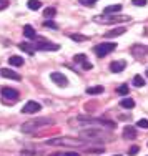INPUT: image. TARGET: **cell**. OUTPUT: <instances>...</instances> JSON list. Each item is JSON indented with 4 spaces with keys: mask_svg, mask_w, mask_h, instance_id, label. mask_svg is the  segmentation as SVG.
Here are the masks:
<instances>
[{
    "mask_svg": "<svg viewBox=\"0 0 148 156\" xmlns=\"http://www.w3.org/2000/svg\"><path fill=\"white\" fill-rule=\"evenodd\" d=\"M40 40V38H38ZM33 48H37V50H45V51H57L60 50V45H57V43H50V42H43V40H40V43H37V45H33Z\"/></svg>",
    "mask_w": 148,
    "mask_h": 156,
    "instance_id": "8",
    "label": "cell"
},
{
    "mask_svg": "<svg viewBox=\"0 0 148 156\" xmlns=\"http://www.w3.org/2000/svg\"><path fill=\"white\" fill-rule=\"evenodd\" d=\"M138 151H140V148H138V146H132L130 150L127 151V153L130 154V156H135V154H138Z\"/></svg>",
    "mask_w": 148,
    "mask_h": 156,
    "instance_id": "28",
    "label": "cell"
},
{
    "mask_svg": "<svg viewBox=\"0 0 148 156\" xmlns=\"http://www.w3.org/2000/svg\"><path fill=\"white\" fill-rule=\"evenodd\" d=\"M120 10H121V5L120 3H115V5L105 7V9H103V13H105V15H110V13H118Z\"/></svg>",
    "mask_w": 148,
    "mask_h": 156,
    "instance_id": "14",
    "label": "cell"
},
{
    "mask_svg": "<svg viewBox=\"0 0 148 156\" xmlns=\"http://www.w3.org/2000/svg\"><path fill=\"white\" fill-rule=\"evenodd\" d=\"M133 85H135V87H143V85H145V80H143V76L142 75H135L133 76Z\"/></svg>",
    "mask_w": 148,
    "mask_h": 156,
    "instance_id": "23",
    "label": "cell"
},
{
    "mask_svg": "<svg viewBox=\"0 0 148 156\" xmlns=\"http://www.w3.org/2000/svg\"><path fill=\"white\" fill-rule=\"evenodd\" d=\"M23 35L27 37V38H30V40L37 38V33H35V30H33L32 25H25V27H23Z\"/></svg>",
    "mask_w": 148,
    "mask_h": 156,
    "instance_id": "15",
    "label": "cell"
},
{
    "mask_svg": "<svg viewBox=\"0 0 148 156\" xmlns=\"http://www.w3.org/2000/svg\"><path fill=\"white\" fill-rule=\"evenodd\" d=\"M49 125H53V120H50V118H35V120H30L22 125V131L30 133L35 131L37 128H40V126H49Z\"/></svg>",
    "mask_w": 148,
    "mask_h": 156,
    "instance_id": "2",
    "label": "cell"
},
{
    "mask_svg": "<svg viewBox=\"0 0 148 156\" xmlns=\"http://www.w3.org/2000/svg\"><path fill=\"white\" fill-rule=\"evenodd\" d=\"M115 48H117L115 42H103V43H100V45L95 47V53H97V57L103 58V57H106L108 53H112Z\"/></svg>",
    "mask_w": 148,
    "mask_h": 156,
    "instance_id": "5",
    "label": "cell"
},
{
    "mask_svg": "<svg viewBox=\"0 0 148 156\" xmlns=\"http://www.w3.org/2000/svg\"><path fill=\"white\" fill-rule=\"evenodd\" d=\"M50 80L53 81V83L60 85V87H67V85H68V80H67V76L63 75V73H60V72H53V73L50 75Z\"/></svg>",
    "mask_w": 148,
    "mask_h": 156,
    "instance_id": "10",
    "label": "cell"
},
{
    "mask_svg": "<svg viewBox=\"0 0 148 156\" xmlns=\"http://www.w3.org/2000/svg\"><path fill=\"white\" fill-rule=\"evenodd\" d=\"M27 7H28L30 10H38L40 7H42V2H40V0H28Z\"/></svg>",
    "mask_w": 148,
    "mask_h": 156,
    "instance_id": "22",
    "label": "cell"
},
{
    "mask_svg": "<svg viewBox=\"0 0 148 156\" xmlns=\"http://www.w3.org/2000/svg\"><path fill=\"white\" fill-rule=\"evenodd\" d=\"M136 125H138V128H145V129H148V120H140Z\"/></svg>",
    "mask_w": 148,
    "mask_h": 156,
    "instance_id": "29",
    "label": "cell"
},
{
    "mask_svg": "<svg viewBox=\"0 0 148 156\" xmlns=\"http://www.w3.org/2000/svg\"><path fill=\"white\" fill-rule=\"evenodd\" d=\"M125 66H127V63H125L123 60H120V62H112V63H110V70H112L113 73H120V72H123Z\"/></svg>",
    "mask_w": 148,
    "mask_h": 156,
    "instance_id": "12",
    "label": "cell"
},
{
    "mask_svg": "<svg viewBox=\"0 0 148 156\" xmlns=\"http://www.w3.org/2000/svg\"><path fill=\"white\" fill-rule=\"evenodd\" d=\"M132 3H133V5H136V7H145L148 3V0H132Z\"/></svg>",
    "mask_w": 148,
    "mask_h": 156,
    "instance_id": "26",
    "label": "cell"
},
{
    "mask_svg": "<svg viewBox=\"0 0 148 156\" xmlns=\"http://www.w3.org/2000/svg\"><path fill=\"white\" fill-rule=\"evenodd\" d=\"M55 13H57V10H55L53 7H49V9L43 10V15H45V17H53Z\"/></svg>",
    "mask_w": 148,
    "mask_h": 156,
    "instance_id": "25",
    "label": "cell"
},
{
    "mask_svg": "<svg viewBox=\"0 0 148 156\" xmlns=\"http://www.w3.org/2000/svg\"><path fill=\"white\" fill-rule=\"evenodd\" d=\"M123 136H125V138H128V140H133V138L136 136L135 128H132V126H127V128L123 129Z\"/></svg>",
    "mask_w": 148,
    "mask_h": 156,
    "instance_id": "19",
    "label": "cell"
},
{
    "mask_svg": "<svg viewBox=\"0 0 148 156\" xmlns=\"http://www.w3.org/2000/svg\"><path fill=\"white\" fill-rule=\"evenodd\" d=\"M0 75H2L3 78H10V80H15V81L20 80V75L15 73V72H12L10 68H0Z\"/></svg>",
    "mask_w": 148,
    "mask_h": 156,
    "instance_id": "11",
    "label": "cell"
},
{
    "mask_svg": "<svg viewBox=\"0 0 148 156\" xmlns=\"http://www.w3.org/2000/svg\"><path fill=\"white\" fill-rule=\"evenodd\" d=\"M0 2H2V3H3V7H5V3H7V0H0Z\"/></svg>",
    "mask_w": 148,
    "mask_h": 156,
    "instance_id": "35",
    "label": "cell"
},
{
    "mask_svg": "<svg viewBox=\"0 0 148 156\" xmlns=\"http://www.w3.org/2000/svg\"><path fill=\"white\" fill-rule=\"evenodd\" d=\"M80 136L85 140H93V141H103L105 138L112 140V136L106 135L105 131H100V129H83V131H80Z\"/></svg>",
    "mask_w": 148,
    "mask_h": 156,
    "instance_id": "3",
    "label": "cell"
},
{
    "mask_svg": "<svg viewBox=\"0 0 148 156\" xmlns=\"http://www.w3.org/2000/svg\"><path fill=\"white\" fill-rule=\"evenodd\" d=\"M45 143L50 144V146H70V148H77V146H83L85 141L83 140H77V138H68V136H60V138L47 140Z\"/></svg>",
    "mask_w": 148,
    "mask_h": 156,
    "instance_id": "1",
    "label": "cell"
},
{
    "mask_svg": "<svg viewBox=\"0 0 148 156\" xmlns=\"http://www.w3.org/2000/svg\"><path fill=\"white\" fill-rule=\"evenodd\" d=\"M9 63L12 66H20V65H23V58L18 57V55H13V57L9 58Z\"/></svg>",
    "mask_w": 148,
    "mask_h": 156,
    "instance_id": "18",
    "label": "cell"
},
{
    "mask_svg": "<svg viewBox=\"0 0 148 156\" xmlns=\"http://www.w3.org/2000/svg\"><path fill=\"white\" fill-rule=\"evenodd\" d=\"M62 156H80V154L77 153V151H68V153H63Z\"/></svg>",
    "mask_w": 148,
    "mask_h": 156,
    "instance_id": "34",
    "label": "cell"
},
{
    "mask_svg": "<svg viewBox=\"0 0 148 156\" xmlns=\"http://www.w3.org/2000/svg\"><path fill=\"white\" fill-rule=\"evenodd\" d=\"M92 66H93V65H92L90 62H87V60L83 62V68H85V70H92Z\"/></svg>",
    "mask_w": 148,
    "mask_h": 156,
    "instance_id": "33",
    "label": "cell"
},
{
    "mask_svg": "<svg viewBox=\"0 0 148 156\" xmlns=\"http://www.w3.org/2000/svg\"><path fill=\"white\" fill-rule=\"evenodd\" d=\"M77 63H83L85 62V55L83 53H80V55H75V58H73Z\"/></svg>",
    "mask_w": 148,
    "mask_h": 156,
    "instance_id": "31",
    "label": "cell"
},
{
    "mask_svg": "<svg viewBox=\"0 0 148 156\" xmlns=\"http://www.w3.org/2000/svg\"><path fill=\"white\" fill-rule=\"evenodd\" d=\"M0 95H2V98L5 103H15L18 100V91L13 90V88H2Z\"/></svg>",
    "mask_w": 148,
    "mask_h": 156,
    "instance_id": "6",
    "label": "cell"
},
{
    "mask_svg": "<svg viewBox=\"0 0 148 156\" xmlns=\"http://www.w3.org/2000/svg\"><path fill=\"white\" fill-rule=\"evenodd\" d=\"M18 48H20L22 51H25V53H28V55H33V51H35V48H33L30 43H27V42L20 43V45H18Z\"/></svg>",
    "mask_w": 148,
    "mask_h": 156,
    "instance_id": "17",
    "label": "cell"
},
{
    "mask_svg": "<svg viewBox=\"0 0 148 156\" xmlns=\"http://www.w3.org/2000/svg\"><path fill=\"white\" fill-rule=\"evenodd\" d=\"M70 38L75 40V42H83V40H87V37L85 35H70Z\"/></svg>",
    "mask_w": 148,
    "mask_h": 156,
    "instance_id": "27",
    "label": "cell"
},
{
    "mask_svg": "<svg viewBox=\"0 0 148 156\" xmlns=\"http://www.w3.org/2000/svg\"><path fill=\"white\" fill-rule=\"evenodd\" d=\"M128 91H130L128 85H121V87H118L117 93H118V95H121V96H127V95H128Z\"/></svg>",
    "mask_w": 148,
    "mask_h": 156,
    "instance_id": "24",
    "label": "cell"
},
{
    "mask_svg": "<svg viewBox=\"0 0 148 156\" xmlns=\"http://www.w3.org/2000/svg\"><path fill=\"white\" fill-rule=\"evenodd\" d=\"M43 25H45V27H50V28H57V23H53L52 20H47V22H43Z\"/></svg>",
    "mask_w": 148,
    "mask_h": 156,
    "instance_id": "32",
    "label": "cell"
},
{
    "mask_svg": "<svg viewBox=\"0 0 148 156\" xmlns=\"http://www.w3.org/2000/svg\"><path fill=\"white\" fill-rule=\"evenodd\" d=\"M80 3H83V5H87V7H93V3L97 2V0H78Z\"/></svg>",
    "mask_w": 148,
    "mask_h": 156,
    "instance_id": "30",
    "label": "cell"
},
{
    "mask_svg": "<svg viewBox=\"0 0 148 156\" xmlns=\"http://www.w3.org/2000/svg\"><path fill=\"white\" fill-rule=\"evenodd\" d=\"M132 53L135 55L136 58H140V57H143V55L146 53V48H145V47L142 48V47H140V45H135V47L132 48Z\"/></svg>",
    "mask_w": 148,
    "mask_h": 156,
    "instance_id": "16",
    "label": "cell"
},
{
    "mask_svg": "<svg viewBox=\"0 0 148 156\" xmlns=\"http://www.w3.org/2000/svg\"><path fill=\"white\" fill-rule=\"evenodd\" d=\"M87 93L88 95H100V93H103V87L102 85H98V87H88Z\"/></svg>",
    "mask_w": 148,
    "mask_h": 156,
    "instance_id": "21",
    "label": "cell"
},
{
    "mask_svg": "<svg viewBox=\"0 0 148 156\" xmlns=\"http://www.w3.org/2000/svg\"><path fill=\"white\" fill-rule=\"evenodd\" d=\"M42 110V105L40 103H37V101H27L23 105V108H22V113H27V115H32V113H37V111H40Z\"/></svg>",
    "mask_w": 148,
    "mask_h": 156,
    "instance_id": "9",
    "label": "cell"
},
{
    "mask_svg": "<svg viewBox=\"0 0 148 156\" xmlns=\"http://www.w3.org/2000/svg\"><path fill=\"white\" fill-rule=\"evenodd\" d=\"M72 123H87V125H97V126H106V128H115V123L108 120H100V118H83L78 116L77 120H72Z\"/></svg>",
    "mask_w": 148,
    "mask_h": 156,
    "instance_id": "4",
    "label": "cell"
},
{
    "mask_svg": "<svg viewBox=\"0 0 148 156\" xmlns=\"http://www.w3.org/2000/svg\"><path fill=\"white\" fill-rule=\"evenodd\" d=\"M125 32H127V28H125V27H117V28H113V30L106 32V33H105V37H106V38H115V37L123 35Z\"/></svg>",
    "mask_w": 148,
    "mask_h": 156,
    "instance_id": "13",
    "label": "cell"
},
{
    "mask_svg": "<svg viewBox=\"0 0 148 156\" xmlns=\"http://www.w3.org/2000/svg\"><path fill=\"white\" fill-rule=\"evenodd\" d=\"M97 18V22H103V23H118V22H128L130 20V17H127V15H120V17H117V15H113V17H95Z\"/></svg>",
    "mask_w": 148,
    "mask_h": 156,
    "instance_id": "7",
    "label": "cell"
},
{
    "mask_svg": "<svg viewBox=\"0 0 148 156\" xmlns=\"http://www.w3.org/2000/svg\"><path fill=\"white\" fill-rule=\"evenodd\" d=\"M146 76H148V68H146Z\"/></svg>",
    "mask_w": 148,
    "mask_h": 156,
    "instance_id": "36",
    "label": "cell"
},
{
    "mask_svg": "<svg viewBox=\"0 0 148 156\" xmlns=\"http://www.w3.org/2000/svg\"><path fill=\"white\" fill-rule=\"evenodd\" d=\"M120 105H121V108H127V110H132L133 106H135V101H133L132 98H123L120 101Z\"/></svg>",
    "mask_w": 148,
    "mask_h": 156,
    "instance_id": "20",
    "label": "cell"
}]
</instances>
